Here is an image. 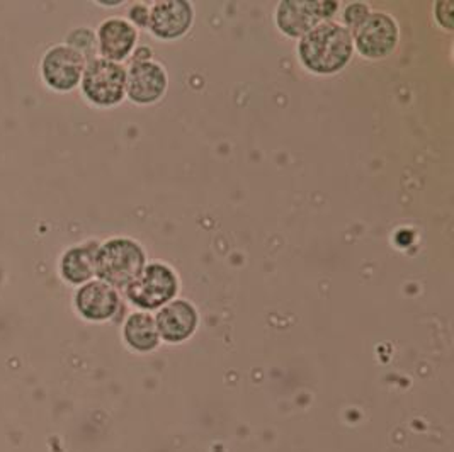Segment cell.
<instances>
[{
	"instance_id": "obj_1",
	"label": "cell",
	"mask_w": 454,
	"mask_h": 452,
	"mask_svg": "<svg viewBox=\"0 0 454 452\" xmlns=\"http://www.w3.org/2000/svg\"><path fill=\"white\" fill-rule=\"evenodd\" d=\"M352 35L333 21H325L313 27L298 43V55L301 63L318 75H332L340 72L351 62Z\"/></svg>"
},
{
	"instance_id": "obj_2",
	"label": "cell",
	"mask_w": 454,
	"mask_h": 452,
	"mask_svg": "<svg viewBox=\"0 0 454 452\" xmlns=\"http://www.w3.org/2000/svg\"><path fill=\"white\" fill-rule=\"evenodd\" d=\"M146 266L145 250L138 242L116 237L96 252V276L114 289H126Z\"/></svg>"
},
{
	"instance_id": "obj_3",
	"label": "cell",
	"mask_w": 454,
	"mask_h": 452,
	"mask_svg": "<svg viewBox=\"0 0 454 452\" xmlns=\"http://www.w3.org/2000/svg\"><path fill=\"white\" fill-rule=\"evenodd\" d=\"M81 90L83 97L98 107H114L126 97V68L121 63L96 58L87 62Z\"/></svg>"
},
{
	"instance_id": "obj_4",
	"label": "cell",
	"mask_w": 454,
	"mask_h": 452,
	"mask_svg": "<svg viewBox=\"0 0 454 452\" xmlns=\"http://www.w3.org/2000/svg\"><path fill=\"white\" fill-rule=\"evenodd\" d=\"M177 289L179 281L176 272L162 262H155L145 266L140 276L124 289V292L131 305L152 311L170 303L176 298Z\"/></svg>"
},
{
	"instance_id": "obj_5",
	"label": "cell",
	"mask_w": 454,
	"mask_h": 452,
	"mask_svg": "<svg viewBox=\"0 0 454 452\" xmlns=\"http://www.w3.org/2000/svg\"><path fill=\"white\" fill-rule=\"evenodd\" d=\"M85 58L74 48L63 44H55L48 48L40 63V72L44 85L53 92H72L81 85Z\"/></svg>"
},
{
	"instance_id": "obj_6",
	"label": "cell",
	"mask_w": 454,
	"mask_h": 452,
	"mask_svg": "<svg viewBox=\"0 0 454 452\" xmlns=\"http://www.w3.org/2000/svg\"><path fill=\"white\" fill-rule=\"evenodd\" d=\"M339 2L283 0L276 11L278 27L289 38H303L322 22L331 21Z\"/></svg>"
},
{
	"instance_id": "obj_7",
	"label": "cell",
	"mask_w": 454,
	"mask_h": 452,
	"mask_svg": "<svg viewBox=\"0 0 454 452\" xmlns=\"http://www.w3.org/2000/svg\"><path fill=\"white\" fill-rule=\"evenodd\" d=\"M352 43L364 58H385L392 55L398 43V26L390 14L372 12L352 33Z\"/></svg>"
},
{
	"instance_id": "obj_8",
	"label": "cell",
	"mask_w": 454,
	"mask_h": 452,
	"mask_svg": "<svg viewBox=\"0 0 454 452\" xmlns=\"http://www.w3.org/2000/svg\"><path fill=\"white\" fill-rule=\"evenodd\" d=\"M118 289L109 286L104 281H89L77 289L74 296V307L87 322H107L120 309Z\"/></svg>"
},
{
	"instance_id": "obj_9",
	"label": "cell",
	"mask_w": 454,
	"mask_h": 452,
	"mask_svg": "<svg viewBox=\"0 0 454 452\" xmlns=\"http://www.w3.org/2000/svg\"><path fill=\"white\" fill-rule=\"evenodd\" d=\"M167 90V74L157 62H137L126 70V96L140 105L157 103Z\"/></svg>"
},
{
	"instance_id": "obj_10",
	"label": "cell",
	"mask_w": 454,
	"mask_h": 452,
	"mask_svg": "<svg viewBox=\"0 0 454 452\" xmlns=\"http://www.w3.org/2000/svg\"><path fill=\"white\" fill-rule=\"evenodd\" d=\"M192 5L186 0L157 2L150 9L148 27L160 40H177L184 36L192 26Z\"/></svg>"
},
{
	"instance_id": "obj_11",
	"label": "cell",
	"mask_w": 454,
	"mask_h": 452,
	"mask_svg": "<svg viewBox=\"0 0 454 452\" xmlns=\"http://www.w3.org/2000/svg\"><path fill=\"white\" fill-rule=\"evenodd\" d=\"M155 323L160 339L170 344H181L192 337L198 329L200 316L196 308L186 300H172L159 309Z\"/></svg>"
},
{
	"instance_id": "obj_12",
	"label": "cell",
	"mask_w": 454,
	"mask_h": 452,
	"mask_svg": "<svg viewBox=\"0 0 454 452\" xmlns=\"http://www.w3.org/2000/svg\"><path fill=\"white\" fill-rule=\"evenodd\" d=\"M98 48L104 60L121 63L126 60L138 40L135 26L123 18H109L99 26L98 33Z\"/></svg>"
},
{
	"instance_id": "obj_13",
	"label": "cell",
	"mask_w": 454,
	"mask_h": 452,
	"mask_svg": "<svg viewBox=\"0 0 454 452\" xmlns=\"http://www.w3.org/2000/svg\"><path fill=\"white\" fill-rule=\"evenodd\" d=\"M99 244L89 242L63 252L60 259V276L74 286H82L96 276V252Z\"/></svg>"
},
{
	"instance_id": "obj_14",
	"label": "cell",
	"mask_w": 454,
	"mask_h": 452,
	"mask_svg": "<svg viewBox=\"0 0 454 452\" xmlns=\"http://www.w3.org/2000/svg\"><path fill=\"white\" fill-rule=\"evenodd\" d=\"M124 342L137 352H152L159 347L160 335L155 318L148 313H133L128 316L123 327Z\"/></svg>"
},
{
	"instance_id": "obj_15",
	"label": "cell",
	"mask_w": 454,
	"mask_h": 452,
	"mask_svg": "<svg viewBox=\"0 0 454 452\" xmlns=\"http://www.w3.org/2000/svg\"><path fill=\"white\" fill-rule=\"evenodd\" d=\"M65 44L74 48L77 53H81L85 62H92L99 58V48H98V36L96 31L90 27H75L67 35Z\"/></svg>"
},
{
	"instance_id": "obj_16",
	"label": "cell",
	"mask_w": 454,
	"mask_h": 452,
	"mask_svg": "<svg viewBox=\"0 0 454 452\" xmlns=\"http://www.w3.org/2000/svg\"><path fill=\"white\" fill-rule=\"evenodd\" d=\"M372 14V9L368 7V4H364V2H352L349 4L348 7H346V11H344V27L349 31V33H354L363 22L368 19V16Z\"/></svg>"
},
{
	"instance_id": "obj_17",
	"label": "cell",
	"mask_w": 454,
	"mask_h": 452,
	"mask_svg": "<svg viewBox=\"0 0 454 452\" xmlns=\"http://www.w3.org/2000/svg\"><path fill=\"white\" fill-rule=\"evenodd\" d=\"M435 18L446 29H453V2H435Z\"/></svg>"
},
{
	"instance_id": "obj_18",
	"label": "cell",
	"mask_w": 454,
	"mask_h": 452,
	"mask_svg": "<svg viewBox=\"0 0 454 452\" xmlns=\"http://www.w3.org/2000/svg\"><path fill=\"white\" fill-rule=\"evenodd\" d=\"M128 16H129V21L133 22V24H137L138 27H146V26H148L150 11L145 7L144 4H135V5L129 7Z\"/></svg>"
},
{
	"instance_id": "obj_19",
	"label": "cell",
	"mask_w": 454,
	"mask_h": 452,
	"mask_svg": "<svg viewBox=\"0 0 454 452\" xmlns=\"http://www.w3.org/2000/svg\"><path fill=\"white\" fill-rule=\"evenodd\" d=\"M148 60H152V51H150V48H146V46L138 48V50L133 53V57H131V63L148 62Z\"/></svg>"
}]
</instances>
